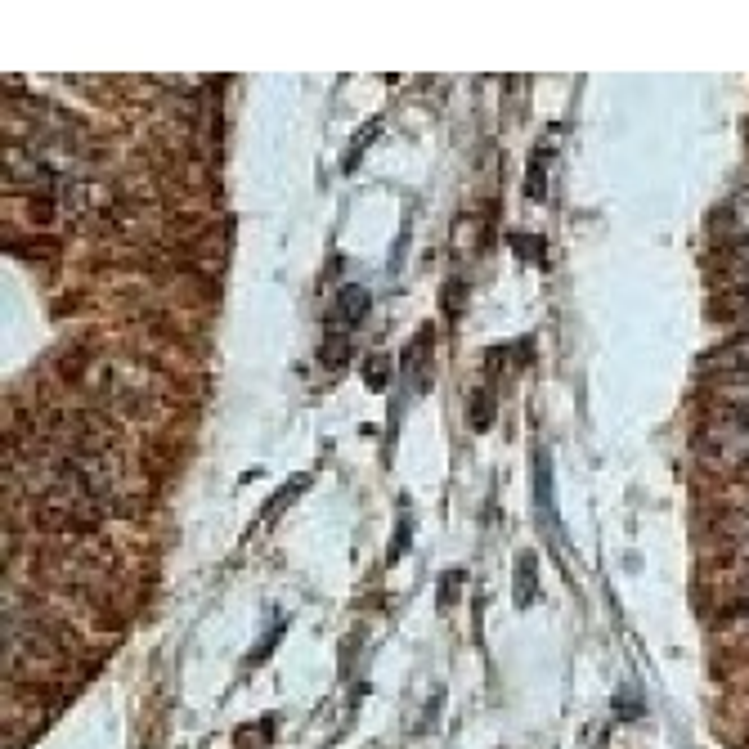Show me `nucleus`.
Instances as JSON below:
<instances>
[{"label": "nucleus", "mask_w": 749, "mask_h": 749, "mask_svg": "<svg viewBox=\"0 0 749 749\" xmlns=\"http://www.w3.org/2000/svg\"><path fill=\"white\" fill-rule=\"evenodd\" d=\"M5 171L14 175L18 184H50L54 180L50 166H45V162H27L23 149H5Z\"/></svg>", "instance_id": "f257e3e1"}, {"label": "nucleus", "mask_w": 749, "mask_h": 749, "mask_svg": "<svg viewBox=\"0 0 749 749\" xmlns=\"http://www.w3.org/2000/svg\"><path fill=\"white\" fill-rule=\"evenodd\" d=\"M364 314H368V292H364V288H341V297H337V319L359 323Z\"/></svg>", "instance_id": "f03ea898"}, {"label": "nucleus", "mask_w": 749, "mask_h": 749, "mask_svg": "<svg viewBox=\"0 0 749 749\" xmlns=\"http://www.w3.org/2000/svg\"><path fill=\"white\" fill-rule=\"evenodd\" d=\"M467 418H471V427H480V431L489 427V418H494V404H489V395H471V413H467Z\"/></svg>", "instance_id": "7ed1b4c3"}, {"label": "nucleus", "mask_w": 749, "mask_h": 749, "mask_svg": "<svg viewBox=\"0 0 749 749\" xmlns=\"http://www.w3.org/2000/svg\"><path fill=\"white\" fill-rule=\"evenodd\" d=\"M530 588H534V561L525 557V561H521V597H525V601H530Z\"/></svg>", "instance_id": "20e7f679"}]
</instances>
